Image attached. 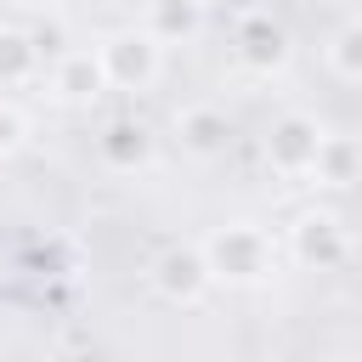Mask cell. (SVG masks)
<instances>
[{
	"label": "cell",
	"instance_id": "obj_1",
	"mask_svg": "<svg viewBox=\"0 0 362 362\" xmlns=\"http://www.w3.org/2000/svg\"><path fill=\"white\" fill-rule=\"evenodd\" d=\"M204 266L209 277H226V283H260L272 272V238L249 221H232L204 243Z\"/></svg>",
	"mask_w": 362,
	"mask_h": 362
},
{
	"label": "cell",
	"instance_id": "obj_2",
	"mask_svg": "<svg viewBox=\"0 0 362 362\" xmlns=\"http://www.w3.org/2000/svg\"><path fill=\"white\" fill-rule=\"evenodd\" d=\"M96 57H102L107 85L141 90V85H153V79H158V40H153V34H113Z\"/></svg>",
	"mask_w": 362,
	"mask_h": 362
},
{
	"label": "cell",
	"instance_id": "obj_3",
	"mask_svg": "<svg viewBox=\"0 0 362 362\" xmlns=\"http://www.w3.org/2000/svg\"><path fill=\"white\" fill-rule=\"evenodd\" d=\"M153 283H158L164 300L192 305V300H204V288H209L215 277H209V266H204V249H164V255L153 260Z\"/></svg>",
	"mask_w": 362,
	"mask_h": 362
},
{
	"label": "cell",
	"instance_id": "obj_4",
	"mask_svg": "<svg viewBox=\"0 0 362 362\" xmlns=\"http://www.w3.org/2000/svg\"><path fill=\"white\" fill-rule=\"evenodd\" d=\"M317 147H322V130L305 119V113H288V119H277L272 124V141H266V158L277 164V170H288V175H300V170H311V158H317Z\"/></svg>",
	"mask_w": 362,
	"mask_h": 362
},
{
	"label": "cell",
	"instance_id": "obj_5",
	"mask_svg": "<svg viewBox=\"0 0 362 362\" xmlns=\"http://www.w3.org/2000/svg\"><path fill=\"white\" fill-rule=\"evenodd\" d=\"M288 243H294V255H300L305 266H334V260H345V232H339L334 215H300Z\"/></svg>",
	"mask_w": 362,
	"mask_h": 362
},
{
	"label": "cell",
	"instance_id": "obj_6",
	"mask_svg": "<svg viewBox=\"0 0 362 362\" xmlns=\"http://www.w3.org/2000/svg\"><path fill=\"white\" fill-rule=\"evenodd\" d=\"M57 96L62 102H90V96H102V85H107V74H102V57L96 51H68L62 62H57Z\"/></svg>",
	"mask_w": 362,
	"mask_h": 362
},
{
	"label": "cell",
	"instance_id": "obj_7",
	"mask_svg": "<svg viewBox=\"0 0 362 362\" xmlns=\"http://www.w3.org/2000/svg\"><path fill=\"white\" fill-rule=\"evenodd\" d=\"M238 40H243V57H249L255 68H277V62L288 57V34H283L277 23H266V17H243Z\"/></svg>",
	"mask_w": 362,
	"mask_h": 362
},
{
	"label": "cell",
	"instance_id": "obj_8",
	"mask_svg": "<svg viewBox=\"0 0 362 362\" xmlns=\"http://www.w3.org/2000/svg\"><path fill=\"white\" fill-rule=\"evenodd\" d=\"M175 130H181V141L192 153H221L226 147V113L221 107H187L175 119Z\"/></svg>",
	"mask_w": 362,
	"mask_h": 362
},
{
	"label": "cell",
	"instance_id": "obj_9",
	"mask_svg": "<svg viewBox=\"0 0 362 362\" xmlns=\"http://www.w3.org/2000/svg\"><path fill=\"white\" fill-rule=\"evenodd\" d=\"M356 164H362V153H356L345 136H322V147H317V158H311V175L328 181V187H345V181L356 175Z\"/></svg>",
	"mask_w": 362,
	"mask_h": 362
},
{
	"label": "cell",
	"instance_id": "obj_10",
	"mask_svg": "<svg viewBox=\"0 0 362 362\" xmlns=\"http://www.w3.org/2000/svg\"><path fill=\"white\" fill-rule=\"evenodd\" d=\"M158 45L175 40V34H198V0H158L153 6V28H147Z\"/></svg>",
	"mask_w": 362,
	"mask_h": 362
},
{
	"label": "cell",
	"instance_id": "obj_11",
	"mask_svg": "<svg viewBox=\"0 0 362 362\" xmlns=\"http://www.w3.org/2000/svg\"><path fill=\"white\" fill-rule=\"evenodd\" d=\"M34 34H17V28H0V79H28L34 74Z\"/></svg>",
	"mask_w": 362,
	"mask_h": 362
},
{
	"label": "cell",
	"instance_id": "obj_12",
	"mask_svg": "<svg viewBox=\"0 0 362 362\" xmlns=\"http://www.w3.org/2000/svg\"><path fill=\"white\" fill-rule=\"evenodd\" d=\"M102 153H107L119 170H130V164L147 158V130H141V124H113V130L102 136Z\"/></svg>",
	"mask_w": 362,
	"mask_h": 362
},
{
	"label": "cell",
	"instance_id": "obj_13",
	"mask_svg": "<svg viewBox=\"0 0 362 362\" xmlns=\"http://www.w3.org/2000/svg\"><path fill=\"white\" fill-rule=\"evenodd\" d=\"M328 57H334V68H339L345 79H362V17H356V23H345V28L334 34Z\"/></svg>",
	"mask_w": 362,
	"mask_h": 362
},
{
	"label": "cell",
	"instance_id": "obj_14",
	"mask_svg": "<svg viewBox=\"0 0 362 362\" xmlns=\"http://www.w3.org/2000/svg\"><path fill=\"white\" fill-rule=\"evenodd\" d=\"M23 136H28V119H23L17 107H6V102H0V153H17V147H23Z\"/></svg>",
	"mask_w": 362,
	"mask_h": 362
},
{
	"label": "cell",
	"instance_id": "obj_15",
	"mask_svg": "<svg viewBox=\"0 0 362 362\" xmlns=\"http://www.w3.org/2000/svg\"><path fill=\"white\" fill-rule=\"evenodd\" d=\"M209 6H221V11H249V17H255L260 0H209Z\"/></svg>",
	"mask_w": 362,
	"mask_h": 362
},
{
	"label": "cell",
	"instance_id": "obj_16",
	"mask_svg": "<svg viewBox=\"0 0 362 362\" xmlns=\"http://www.w3.org/2000/svg\"><path fill=\"white\" fill-rule=\"evenodd\" d=\"M28 6H40V0H28Z\"/></svg>",
	"mask_w": 362,
	"mask_h": 362
}]
</instances>
